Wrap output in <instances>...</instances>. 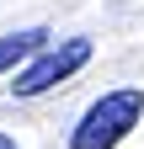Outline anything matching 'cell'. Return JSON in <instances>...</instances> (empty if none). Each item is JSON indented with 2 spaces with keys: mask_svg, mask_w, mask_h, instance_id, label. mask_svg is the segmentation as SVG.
I'll use <instances>...</instances> for the list:
<instances>
[{
  "mask_svg": "<svg viewBox=\"0 0 144 149\" xmlns=\"http://www.w3.org/2000/svg\"><path fill=\"white\" fill-rule=\"evenodd\" d=\"M144 117V91H107L101 101L85 107V117L75 123V133H69V149H117L123 139L139 128Z\"/></svg>",
  "mask_w": 144,
  "mask_h": 149,
  "instance_id": "obj_1",
  "label": "cell"
},
{
  "mask_svg": "<svg viewBox=\"0 0 144 149\" xmlns=\"http://www.w3.org/2000/svg\"><path fill=\"white\" fill-rule=\"evenodd\" d=\"M80 64H91V37H64V43L43 48L38 59H32L22 74H16V80H11V91H16V96H43V91H53L59 80H69Z\"/></svg>",
  "mask_w": 144,
  "mask_h": 149,
  "instance_id": "obj_2",
  "label": "cell"
},
{
  "mask_svg": "<svg viewBox=\"0 0 144 149\" xmlns=\"http://www.w3.org/2000/svg\"><path fill=\"white\" fill-rule=\"evenodd\" d=\"M43 48H53V43H48V27H27V32L0 37V74H6V69H22V64H32Z\"/></svg>",
  "mask_w": 144,
  "mask_h": 149,
  "instance_id": "obj_3",
  "label": "cell"
},
{
  "mask_svg": "<svg viewBox=\"0 0 144 149\" xmlns=\"http://www.w3.org/2000/svg\"><path fill=\"white\" fill-rule=\"evenodd\" d=\"M0 149H22V144H16V139H6V133H0Z\"/></svg>",
  "mask_w": 144,
  "mask_h": 149,
  "instance_id": "obj_4",
  "label": "cell"
}]
</instances>
